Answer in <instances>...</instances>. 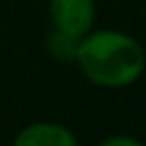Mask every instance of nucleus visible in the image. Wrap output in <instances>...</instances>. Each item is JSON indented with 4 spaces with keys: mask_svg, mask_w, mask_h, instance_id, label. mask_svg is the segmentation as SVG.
I'll list each match as a JSON object with an SVG mask.
<instances>
[{
    "mask_svg": "<svg viewBox=\"0 0 146 146\" xmlns=\"http://www.w3.org/2000/svg\"><path fill=\"white\" fill-rule=\"evenodd\" d=\"M50 27L68 32L73 36H84L91 32L96 21L94 0H48Z\"/></svg>",
    "mask_w": 146,
    "mask_h": 146,
    "instance_id": "obj_2",
    "label": "nucleus"
},
{
    "mask_svg": "<svg viewBox=\"0 0 146 146\" xmlns=\"http://www.w3.org/2000/svg\"><path fill=\"white\" fill-rule=\"evenodd\" d=\"M82 36H73L68 32H62L57 27H50L46 34V50L52 59L64 62V64H75L78 48H80Z\"/></svg>",
    "mask_w": 146,
    "mask_h": 146,
    "instance_id": "obj_4",
    "label": "nucleus"
},
{
    "mask_svg": "<svg viewBox=\"0 0 146 146\" xmlns=\"http://www.w3.org/2000/svg\"><path fill=\"white\" fill-rule=\"evenodd\" d=\"M98 146H146V144L132 135H110V137L100 139Z\"/></svg>",
    "mask_w": 146,
    "mask_h": 146,
    "instance_id": "obj_5",
    "label": "nucleus"
},
{
    "mask_svg": "<svg viewBox=\"0 0 146 146\" xmlns=\"http://www.w3.org/2000/svg\"><path fill=\"white\" fill-rule=\"evenodd\" d=\"M11 146H80L73 130L59 121H34L18 130Z\"/></svg>",
    "mask_w": 146,
    "mask_h": 146,
    "instance_id": "obj_3",
    "label": "nucleus"
},
{
    "mask_svg": "<svg viewBox=\"0 0 146 146\" xmlns=\"http://www.w3.org/2000/svg\"><path fill=\"white\" fill-rule=\"evenodd\" d=\"M75 66L96 87L123 89L146 71V50L128 32L91 30L82 36Z\"/></svg>",
    "mask_w": 146,
    "mask_h": 146,
    "instance_id": "obj_1",
    "label": "nucleus"
}]
</instances>
